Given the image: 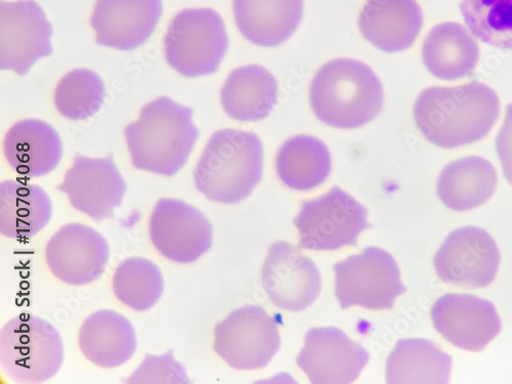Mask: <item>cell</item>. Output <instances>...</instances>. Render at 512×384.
Here are the masks:
<instances>
[{
	"mask_svg": "<svg viewBox=\"0 0 512 384\" xmlns=\"http://www.w3.org/2000/svg\"><path fill=\"white\" fill-rule=\"evenodd\" d=\"M105 101V84L102 78L88 69L68 73L58 84L55 104L67 119L87 120L96 115Z\"/></svg>",
	"mask_w": 512,
	"mask_h": 384,
	"instance_id": "obj_31",
	"label": "cell"
},
{
	"mask_svg": "<svg viewBox=\"0 0 512 384\" xmlns=\"http://www.w3.org/2000/svg\"><path fill=\"white\" fill-rule=\"evenodd\" d=\"M386 369L388 383L446 384L450 379L452 357L432 340L401 339L390 354Z\"/></svg>",
	"mask_w": 512,
	"mask_h": 384,
	"instance_id": "obj_28",
	"label": "cell"
},
{
	"mask_svg": "<svg viewBox=\"0 0 512 384\" xmlns=\"http://www.w3.org/2000/svg\"><path fill=\"white\" fill-rule=\"evenodd\" d=\"M481 50L477 40L459 23L435 26L426 35L422 60L430 73L441 80L455 81L474 74Z\"/></svg>",
	"mask_w": 512,
	"mask_h": 384,
	"instance_id": "obj_23",
	"label": "cell"
},
{
	"mask_svg": "<svg viewBox=\"0 0 512 384\" xmlns=\"http://www.w3.org/2000/svg\"><path fill=\"white\" fill-rule=\"evenodd\" d=\"M62 140L49 123L26 119L16 123L8 132L4 153L15 172L26 178L49 175L63 157Z\"/></svg>",
	"mask_w": 512,
	"mask_h": 384,
	"instance_id": "obj_21",
	"label": "cell"
},
{
	"mask_svg": "<svg viewBox=\"0 0 512 384\" xmlns=\"http://www.w3.org/2000/svg\"><path fill=\"white\" fill-rule=\"evenodd\" d=\"M46 259L59 280L72 286H84L103 276L110 259V248L97 230L73 223L62 227L51 238Z\"/></svg>",
	"mask_w": 512,
	"mask_h": 384,
	"instance_id": "obj_15",
	"label": "cell"
},
{
	"mask_svg": "<svg viewBox=\"0 0 512 384\" xmlns=\"http://www.w3.org/2000/svg\"><path fill=\"white\" fill-rule=\"evenodd\" d=\"M310 103L324 124L339 130H356L380 114L384 93L369 66L343 58L328 62L316 73Z\"/></svg>",
	"mask_w": 512,
	"mask_h": 384,
	"instance_id": "obj_3",
	"label": "cell"
},
{
	"mask_svg": "<svg viewBox=\"0 0 512 384\" xmlns=\"http://www.w3.org/2000/svg\"><path fill=\"white\" fill-rule=\"evenodd\" d=\"M228 48L224 20L211 9H188L179 13L164 37L168 65L187 78L217 73Z\"/></svg>",
	"mask_w": 512,
	"mask_h": 384,
	"instance_id": "obj_6",
	"label": "cell"
},
{
	"mask_svg": "<svg viewBox=\"0 0 512 384\" xmlns=\"http://www.w3.org/2000/svg\"><path fill=\"white\" fill-rule=\"evenodd\" d=\"M113 291L118 301L136 312L152 309L164 291L159 267L144 258L123 261L113 277Z\"/></svg>",
	"mask_w": 512,
	"mask_h": 384,
	"instance_id": "obj_29",
	"label": "cell"
},
{
	"mask_svg": "<svg viewBox=\"0 0 512 384\" xmlns=\"http://www.w3.org/2000/svg\"><path fill=\"white\" fill-rule=\"evenodd\" d=\"M358 24L371 45L396 54L414 45L423 26V14L416 0H367Z\"/></svg>",
	"mask_w": 512,
	"mask_h": 384,
	"instance_id": "obj_19",
	"label": "cell"
},
{
	"mask_svg": "<svg viewBox=\"0 0 512 384\" xmlns=\"http://www.w3.org/2000/svg\"><path fill=\"white\" fill-rule=\"evenodd\" d=\"M499 115L498 95L477 81L458 87L426 89L417 97L413 108L420 135L447 150L485 139Z\"/></svg>",
	"mask_w": 512,
	"mask_h": 384,
	"instance_id": "obj_1",
	"label": "cell"
},
{
	"mask_svg": "<svg viewBox=\"0 0 512 384\" xmlns=\"http://www.w3.org/2000/svg\"><path fill=\"white\" fill-rule=\"evenodd\" d=\"M368 210L353 196L335 186L317 199L305 201L293 224L301 249L331 251L358 246L360 234L372 229Z\"/></svg>",
	"mask_w": 512,
	"mask_h": 384,
	"instance_id": "obj_8",
	"label": "cell"
},
{
	"mask_svg": "<svg viewBox=\"0 0 512 384\" xmlns=\"http://www.w3.org/2000/svg\"><path fill=\"white\" fill-rule=\"evenodd\" d=\"M280 347L277 321L260 306L235 310L215 328V351L234 369L264 368Z\"/></svg>",
	"mask_w": 512,
	"mask_h": 384,
	"instance_id": "obj_9",
	"label": "cell"
},
{
	"mask_svg": "<svg viewBox=\"0 0 512 384\" xmlns=\"http://www.w3.org/2000/svg\"><path fill=\"white\" fill-rule=\"evenodd\" d=\"M264 145L252 132L221 130L209 139L194 172L196 189L208 200L238 204L263 180Z\"/></svg>",
	"mask_w": 512,
	"mask_h": 384,
	"instance_id": "obj_4",
	"label": "cell"
},
{
	"mask_svg": "<svg viewBox=\"0 0 512 384\" xmlns=\"http://www.w3.org/2000/svg\"><path fill=\"white\" fill-rule=\"evenodd\" d=\"M193 115L191 108L168 97L144 106L139 120L124 128L134 167L175 177L187 164L200 136Z\"/></svg>",
	"mask_w": 512,
	"mask_h": 384,
	"instance_id": "obj_2",
	"label": "cell"
},
{
	"mask_svg": "<svg viewBox=\"0 0 512 384\" xmlns=\"http://www.w3.org/2000/svg\"><path fill=\"white\" fill-rule=\"evenodd\" d=\"M136 384H186L190 379L186 367L175 359L174 351L162 356L147 355L141 366L125 380Z\"/></svg>",
	"mask_w": 512,
	"mask_h": 384,
	"instance_id": "obj_32",
	"label": "cell"
},
{
	"mask_svg": "<svg viewBox=\"0 0 512 384\" xmlns=\"http://www.w3.org/2000/svg\"><path fill=\"white\" fill-rule=\"evenodd\" d=\"M335 295L341 309L359 306L370 311L392 310L407 291L400 268L388 251L370 246L333 267Z\"/></svg>",
	"mask_w": 512,
	"mask_h": 384,
	"instance_id": "obj_7",
	"label": "cell"
},
{
	"mask_svg": "<svg viewBox=\"0 0 512 384\" xmlns=\"http://www.w3.org/2000/svg\"><path fill=\"white\" fill-rule=\"evenodd\" d=\"M262 279L271 301L289 312H302L309 308L322 288L316 264L286 241L270 246Z\"/></svg>",
	"mask_w": 512,
	"mask_h": 384,
	"instance_id": "obj_14",
	"label": "cell"
},
{
	"mask_svg": "<svg viewBox=\"0 0 512 384\" xmlns=\"http://www.w3.org/2000/svg\"><path fill=\"white\" fill-rule=\"evenodd\" d=\"M368 352L335 327L312 328L296 363L316 384L353 383L369 361Z\"/></svg>",
	"mask_w": 512,
	"mask_h": 384,
	"instance_id": "obj_17",
	"label": "cell"
},
{
	"mask_svg": "<svg viewBox=\"0 0 512 384\" xmlns=\"http://www.w3.org/2000/svg\"><path fill=\"white\" fill-rule=\"evenodd\" d=\"M53 26L33 0L0 3V69L20 76L38 60L50 57Z\"/></svg>",
	"mask_w": 512,
	"mask_h": 384,
	"instance_id": "obj_10",
	"label": "cell"
},
{
	"mask_svg": "<svg viewBox=\"0 0 512 384\" xmlns=\"http://www.w3.org/2000/svg\"><path fill=\"white\" fill-rule=\"evenodd\" d=\"M497 185L498 174L491 162L483 157L467 156L443 168L437 194L447 208L462 212L485 204Z\"/></svg>",
	"mask_w": 512,
	"mask_h": 384,
	"instance_id": "obj_25",
	"label": "cell"
},
{
	"mask_svg": "<svg viewBox=\"0 0 512 384\" xmlns=\"http://www.w3.org/2000/svg\"><path fill=\"white\" fill-rule=\"evenodd\" d=\"M235 22L251 44L275 48L300 27L305 0H234Z\"/></svg>",
	"mask_w": 512,
	"mask_h": 384,
	"instance_id": "obj_20",
	"label": "cell"
},
{
	"mask_svg": "<svg viewBox=\"0 0 512 384\" xmlns=\"http://www.w3.org/2000/svg\"><path fill=\"white\" fill-rule=\"evenodd\" d=\"M501 261L494 239L483 229L466 226L448 235L434 258L439 279L463 288H485L496 278Z\"/></svg>",
	"mask_w": 512,
	"mask_h": 384,
	"instance_id": "obj_12",
	"label": "cell"
},
{
	"mask_svg": "<svg viewBox=\"0 0 512 384\" xmlns=\"http://www.w3.org/2000/svg\"><path fill=\"white\" fill-rule=\"evenodd\" d=\"M64 182L57 190L66 194L70 204L96 222L114 218L127 191L113 153L105 158L75 155Z\"/></svg>",
	"mask_w": 512,
	"mask_h": 384,
	"instance_id": "obj_13",
	"label": "cell"
},
{
	"mask_svg": "<svg viewBox=\"0 0 512 384\" xmlns=\"http://www.w3.org/2000/svg\"><path fill=\"white\" fill-rule=\"evenodd\" d=\"M278 97L277 80L260 65H248L232 71L221 92L225 112L241 122L267 118L277 105Z\"/></svg>",
	"mask_w": 512,
	"mask_h": 384,
	"instance_id": "obj_24",
	"label": "cell"
},
{
	"mask_svg": "<svg viewBox=\"0 0 512 384\" xmlns=\"http://www.w3.org/2000/svg\"><path fill=\"white\" fill-rule=\"evenodd\" d=\"M162 0H98L91 25L99 46L121 52L142 47L155 31Z\"/></svg>",
	"mask_w": 512,
	"mask_h": 384,
	"instance_id": "obj_18",
	"label": "cell"
},
{
	"mask_svg": "<svg viewBox=\"0 0 512 384\" xmlns=\"http://www.w3.org/2000/svg\"><path fill=\"white\" fill-rule=\"evenodd\" d=\"M469 31L484 44L512 53V0H458Z\"/></svg>",
	"mask_w": 512,
	"mask_h": 384,
	"instance_id": "obj_30",
	"label": "cell"
},
{
	"mask_svg": "<svg viewBox=\"0 0 512 384\" xmlns=\"http://www.w3.org/2000/svg\"><path fill=\"white\" fill-rule=\"evenodd\" d=\"M78 344L85 358L106 369L130 361L138 348L134 325L112 310H100L85 319L79 331Z\"/></svg>",
	"mask_w": 512,
	"mask_h": 384,
	"instance_id": "obj_22",
	"label": "cell"
},
{
	"mask_svg": "<svg viewBox=\"0 0 512 384\" xmlns=\"http://www.w3.org/2000/svg\"><path fill=\"white\" fill-rule=\"evenodd\" d=\"M0 362L17 383H42L53 378L64 362L60 332L49 321L20 315L0 330Z\"/></svg>",
	"mask_w": 512,
	"mask_h": 384,
	"instance_id": "obj_5",
	"label": "cell"
},
{
	"mask_svg": "<svg viewBox=\"0 0 512 384\" xmlns=\"http://www.w3.org/2000/svg\"><path fill=\"white\" fill-rule=\"evenodd\" d=\"M332 169L327 146L313 136H295L283 143L276 156L280 181L295 191L307 192L324 184Z\"/></svg>",
	"mask_w": 512,
	"mask_h": 384,
	"instance_id": "obj_27",
	"label": "cell"
},
{
	"mask_svg": "<svg viewBox=\"0 0 512 384\" xmlns=\"http://www.w3.org/2000/svg\"><path fill=\"white\" fill-rule=\"evenodd\" d=\"M435 329L453 346L481 352L501 330L494 305L468 293H447L432 308Z\"/></svg>",
	"mask_w": 512,
	"mask_h": 384,
	"instance_id": "obj_16",
	"label": "cell"
},
{
	"mask_svg": "<svg viewBox=\"0 0 512 384\" xmlns=\"http://www.w3.org/2000/svg\"><path fill=\"white\" fill-rule=\"evenodd\" d=\"M149 234L168 261L189 265L212 246L213 228L203 212L180 199L162 198L152 212Z\"/></svg>",
	"mask_w": 512,
	"mask_h": 384,
	"instance_id": "obj_11",
	"label": "cell"
},
{
	"mask_svg": "<svg viewBox=\"0 0 512 384\" xmlns=\"http://www.w3.org/2000/svg\"><path fill=\"white\" fill-rule=\"evenodd\" d=\"M505 180L512 186V103L506 106L505 119L495 140Z\"/></svg>",
	"mask_w": 512,
	"mask_h": 384,
	"instance_id": "obj_33",
	"label": "cell"
},
{
	"mask_svg": "<svg viewBox=\"0 0 512 384\" xmlns=\"http://www.w3.org/2000/svg\"><path fill=\"white\" fill-rule=\"evenodd\" d=\"M53 217V203L36 185L9 180L0 184V233L11 239H29L44 230Z\"/></svg>",
	"mask_w": 512,
	"mask_h": 384,
	"instance_id": "obj_26",
	"label": "cell"
}]
</instances>
